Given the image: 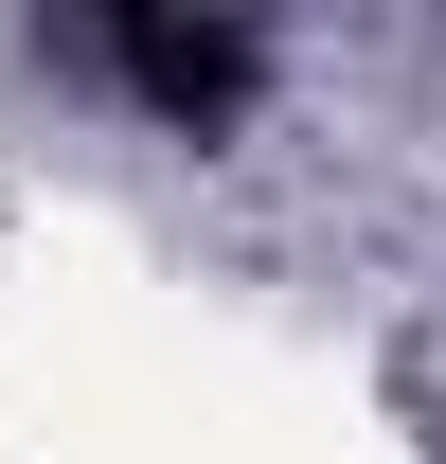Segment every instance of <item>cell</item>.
<instances>
[{
    "label": "cell",
    "mask_w": 446,
    "mask_h": 464,
    "mask_svg": "<svg viewBox=\"0 0 446 464\" xmlns=\"http://www.w3.org/2000/svg\"><path fill=\"white\" fill-rule=\"evenodd\" d=\"M90 72H125L161 125H215L250 72H268V36H232V18H108V36H72Z\"/></svg>",
    "instance_id": "6da1fadb"
}]
</instances>
